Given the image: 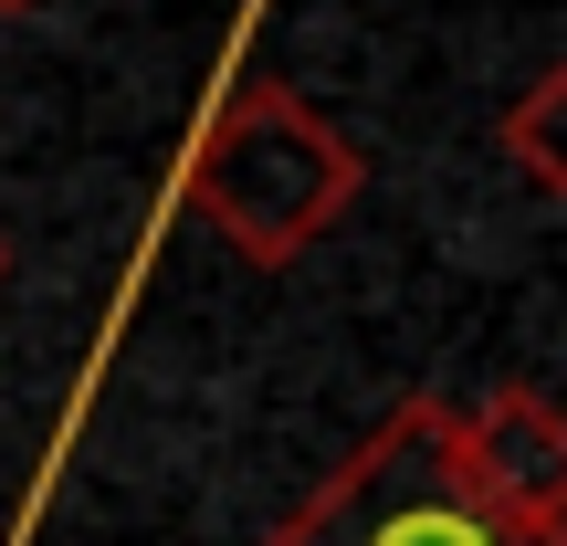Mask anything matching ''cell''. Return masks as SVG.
<instances>
[{
  "mask_svg": "<svg viewBox=\"0 0 567 546\" xmlns=\"http://www.w3.org/2000/svg\"><path fill=\"white\" fill-rule=\"evenodd\" d=\"M452 452L494 515H515L526 536H567V421L547 389H494L484 410H452Z\"/></svg>",
  "mask_w": 567,
  "mask_h": 546,
  "instance_id": "3",
  "label": "cell"
},
{
  "mask_svg": "<svg viewBox=\"0 0 567 546\" xmlns=\"http://www.w3.org/2000/svg\"><path fill=\"white\" fill-rule=\"evenodd\" d=\"M264 546H567V536H526L473 494L463 452H452V400H400Z\"/></svg>",
  "mask_w": 567,
  "mask_h": 546,
  "instance_id": "2",
  "label": "cell"
},
{
  "mask_svg": "<svg viewBox=\"0 0 567 546\" xmlns=\"http://www.w3.org/2000/svg\"><path fill=\"white\" fill-rule=\"evenodd\" d=\"M358 189H368V158L347 147V126L316 116V105H305L295 84H274V74L231 84V95L210 105L200 147H189V168H179V210L210 222L264 274L295 264V253H316L326 231L347 222Z\"/></svg>",
  "mask_w": 567,
  "mask_h": 546,
  "instance_id": "1",
  "label": "cell"
},
{
  "mask_svg": "<svg viewBox=\"0 0 567 546\" xmlns=\"http://www.w3.org/2000/svg\"><path fill=\"white\" fill-rule=\"evenodd\" d=\"M0 274H11V243H0Z\"/></svg>",
  "mask_w": 567,
  "mask_h": 546,
  "instance_id": "6",
  "label": "cell"
},
{
  "mask_svg": "<svg viewBox=\"0 0 567 546\" xmlns=\"http://www.w3.org/2000/svg\"><path fill=\"white\" fill-rule=\"evenodd\" d=\"M557 116H567V63H547V74L526 84V95L505 105V147H515V168H526L547 200H567V158H557Z\"/></svg>",
  "mask_w": 567,
  "mask_h": 546,
  "instance_id": "4",
  "label": "cell"
},
{
  "mask_svg": "<svg viewBox=\"0 0 567 546\" xmlns=\"http://www.w3.org/2000/svg\"><path fill=\"white\" fill-rule=\"evenodd\" d=\"M21 11H42V0H0V21H21Z\"/></svg>",
  "mask_w": 567,
  "mask_h": 546,
  "instance_id": "5",
  "label": "cell"
}]
</instances>
